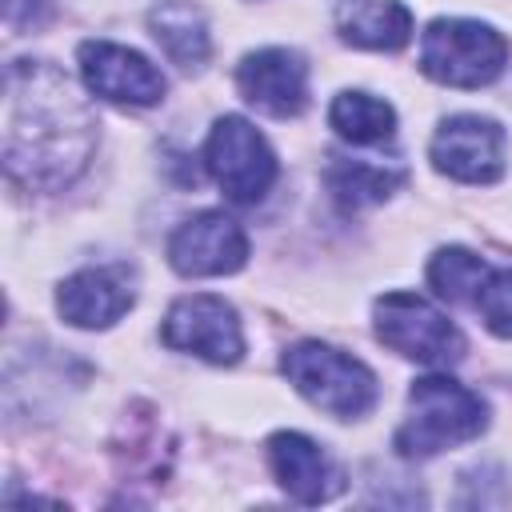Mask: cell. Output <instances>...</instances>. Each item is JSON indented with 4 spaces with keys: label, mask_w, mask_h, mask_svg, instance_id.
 <instances>
[{
    "label": "cell",
    "mask_w": 512,
    "mask_h": 512,
    "mask_svg": "<svg viewBox=\"0 0 512 512\" xmlns=\"http://www.w3.org/2000/svg\"><path fill=\"white\" fill-rule=\"evenodd\" d=\"M336 20L340 36L356 48L396 52L412 36V12L400 0H344Z\"/></svg>",
    "instance_id": "obj_14"
},
{
    "label": "cell",
    "mask_w": 512,
    "mask_h": 512,
    "mask_svg": "<svg viewBox=\"0 0 512 512\" xmlns=\"http://www.w3.org/2000/svg\"><path fill=\"white\" fill-rule=\"evenodd\" d=\"M328 124L352 144H384L396 132V112L380 96L368 92H340L328 108Z\"/></svg>",
    "instance_id": "obj_16"
},
{
    "label": "cell",
    "mask_w": 512,
    "mask_h": 512,
    "mask_svg": "<svg viewBox=\"0 0 512 512\" xmlns=\"http://www.w3.org/2000/svg\"><path fill=\"white\" fill-rule=\"evenodd\" d=\"M96 148V112L48 60L4 72V168L24 188H64Z\"/></svg>",
    "instance_id": "obj_1"
},
{
    "label": "cell",
    "mask_w": 512,
    "mask_h": 512,
    "mask_svg": "<svg viewBox=\"0 0 512 512\" xmlns=\"http://www.w3.org/2000/svg\"><path fill=\"white\" fill-rule=\"evenodd\" d=\"M132 300L136 292L124 268H80L56 292L60 316L76 328H108L132 308Z\"/></svg>",
    "instance_id": "obj_13"
},
{
    "label": "cell",
    "mask_w": 512,
    "mask_h": 512,
    "mask_svg": "<svg viewBox=\"0 0 512 512\" xmlns=\"http://www.w3.org/2000/svg\"><path fill=\"white\" fill-rule=\"evenodd\" d=\"M508 40L480 20H432L420 40L424 76L448 88H480L504 72Z\"/></svg>",
    "instance_id": "obj_4"
},
{
    "label": "cell",
    "mask_w": 512,
    "mask_h": 512,
    "mask_svg": "<svg viewBox=\"0 0 512 512\" xmlns=\"http://www.w3.org/2000/svg\"><path fill=\"white\" fill-rule=\"evenodd\" d=\"M52 12V0H4V24L12 32H28L36 24H44Z\"/></svg>",
    "instance_id": "obj_20"
},
{
    "label": "cell",
    "mask_w": 512,
    "mask_h": 512,
    "mask_svg": "<svg viewBox=\"0 0 512 512\" xmlns=\"http://www.w3.org/2000/svg\"><path fill=\"white\" fill-rule=\"evenodd\" d=\"M160 336L168 348L192 352V356L212 360V364H236L244 352V332H240L232 304H224L220 296H208V292L180 296L168 308Z\"/></svg>",
    "instance_id": "obj_7"
},
{
    "label": "cell",
    "mask_w": 512,
    "mask_h": 512,
    "mask_svg": "<svg viewBox=\"0 0 512 512\" xmlns=\"http://www.w3.org/2000/svg\"><path fill=\"white\" fill-rule=\"evenodd\" d=\"M400 172H388L380 164L368 160H336L328 168V188L344 208H364V204H380L392 196V188L400 184Z\"/></svg>",
    "instance_id": "obj_17"
},
{
    "label": "cell",
    "mask_w": 512,
    "mask_h": 512,
    "mask_svg": "<svg viewBox=\"0 0 512 512\" xmlns=\"http://www.w3.org/2000/svg\"><path fill=\"white\" fill-rule=\"evenodd\" d=\"M472 308L480 312V320L496 336L512 340V268L488 272L484 284H480V292H476V300H472Z\"/></svg>",
    "instance_id": "obj_19"
},
{
    "label": "cell",
    "mask_w": 512,
    "mask_h": 512,
    "mask_svg": "<svg viewBox=\"0 0 512 512\" xmlns=\"http://www.w3.org/2000/svg\"><path fill=\"white\" fill-rule=\"evenodd\" d=\"M436 172L460 184H492L504 172V128L488 116H448L432 136Z\"/></svg>",
    "instance_id": "obj_8"
},
{
    "label": "cell",
    "mask_w": 512,
    "mask_h": 512,
    "mask_svg": "<svg viewBox=\"0 0 512 512\" xmlns=\"http://www.w3.org/2000/svg\"><path fill=\"white\" fill-rule=\"evenodd\" d=\"M236 88L268 116H300L308 104V64L288 48H260L240 60Z\"/></svg>",
    "instance_id": "obj_11"
},
{
    "label": "cell",
    "mask_w": 512,
    "mask_h": 512,
    "mask_svg": "<svg viewBox=\"0 0 512 512\" xmlns=\"http://www.w3.org/2000/svg\"><path fill=\"white\" fill-rule=\"evenodd\" d=\"M376 336L392 352L432 368H448L464 356L460 328L448 320V312L416 292H384L376 300Z\"/></svg>",
    "instance_id": "obj_5"
},
{
    "label": "cell",
    "mask_w": 512,
    "mask_h": 512,
    "mask_svg": "<svg viewBox=\"0 0 512 512\" xmlns=\"http://www.w3.org/2000/svg\"><path fill=\"white\" fill-rule=\"evenodd\" d=\"M268 464L280 488L300 504H324L344 488L340 464L300 432H276L268 440Z\"/></svg>",
    "instance_id": "obj_12"
},
{
    "label": "cell",
    "mask_w": 512,
    "mask_h": 512,
    "mask_svg": "<svg viewBox=\"0 0 512 512\" xmlns=\"http://www.w3.org/2000/svg\"><path fill=\"white\" fill-rule=\"evenodd\" d=\"M148 28H152L156 44L168 52V60L180 68H200L212 52L204 12L188 0H160L148 12Z\"/></svg>",
    "instance_id": "obj_15"
},
{
    "label": "cell",
    "mask_w": 512,
    "mask_h": 512,
    "mask_svg": "<svg viewBox=\"0 0 512 512\" xmlns=\"http://www.w3.org/2000/svg\"><path fill=\"white\" fill-rule=\"evenodd\" d=\"M80 76L96 96H104L112 104H128V108H148L168 88L160 68L148 56H140L124 44H112V40L80 44Z\"/></svg>",
    "instance_id": "obj_9"
},
{
    "label": "cell",
    "mask_w": 512,
    "mask_h": 512,
    "mask_svg": "<svg viewBox=\"0 0 512 512\" xmlns=\"http://www.w3.org/2000/svg\"><path fill=\"white\" fill-rule=\"evenodd\" d=\"M204 168L236 204H256L276 180V152L244 116H220L204 144Z\"/></svg>",
    "instance_id": "obj_6"
},
{
    "label": "cell",
    "mask_w": 512,
    "mask_h": 512,
    "mask_svg": "<svg viewBox=\"0 0 512 512\" xmlns=\"http://www.w3.org/2000/svg\"><path fill=\"white\" fill-rule=\"evenodd\" d=\"M484 424L488 408L472 388L452 376H420L408 392V416L396 428V448L408 460H424L476 440Z\"/></svg>",
    "instance_id": "obj_2"
},
{
    "label": "cell",
    "mask_w": 512,
    "mask_h": 512,
    "mask_svg": "<svg viewBox=\"0 0 512 512\" xmlns=\"http://www.w3.org/2000/svg\"><path fill=\"white\" fill-rule=\"evenodd\" d=\"M292 388L332 416H364L376 404V376L348 352L320 340H300L280 356Z\"/></svg>",
    "instance_id": "obj_3"
},
{
    "label": "cell",
    "mask_w": 512,
    "mask_h": 512,
    "mask_svg": "<svg viewBox=\"0 0 512 512\" xmlns=\"http://www.w3.org/2000/svg\"><path fill=\"white\" fill-rule=\"evenodd\" d=\"M168 260L180 276H228L248 260V236L232 216L200 212L172 232Z\"/></svg>",
    "instance_id": "obj_10"
},
{
    "label": "cell",
    "mask_w": 512,
    "mask_h": 512,
    "mask_svg": "<svg viewBox=\"0 0 512 512\" xmlns=\"http://www.w3.org/2000/svg\"><path fill=\"white\" fill-rule=\"evenodd\" d=\"M488 272H492V268H488L480 256H472V252H464V248H440V252L432 256V264H428V284H432L444 300H452V304H472Z\"/></svg>",
    "instance_id": "obj_18"
}]
</instances>
